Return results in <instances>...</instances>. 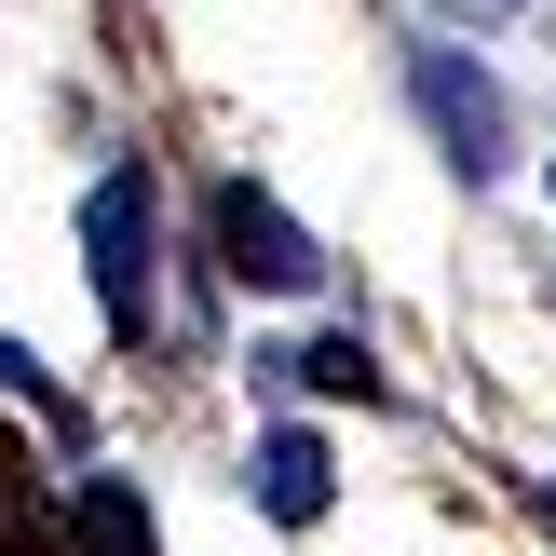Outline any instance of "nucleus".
<instances>
[{"label": "nucleus", "mask_w": 556, "mask_h": 556, "mask_svg": "<svg viewBox=\"0 0 556 556\" xmlns=\"http://www.w3.org/2000/svg\"><path fill=\"white\" fill-rule=\"evenodd\" d=\"M462 14H503V0H462Z\"/></svg>", "instance_id": "0eeeda50"}, {"label": "nucleus", "mask_w": 556, "mask_h": 556, "mask_svg": "<svg viewBox=\"0 0 556 556\" xmlns=\"http://www.w3.org/2000/svg\"><path fill=\"white\" fill-rule=\"evenodd\" d=\"M81 556H150V516H136V503H123L109 476L81 489Z\"/></svg>", "instance_id": "39448f33"}, {"label": "nucleus", "mask_w": 556, "mask_h": 556, "mask_svg": "<svg viewBox=\"0 0 556 556\" xmlns=\"http://www.w3.org/2000/svg\"><path fill=\"white\" fill-rule=\"evenodd\" d=\"M326 489H340V476H326V448H313V434H271V448H258V503L286 516V530H313V516H326Z\"/></svg>", "instance_id": "7ed1b4c3"}, {"label": "nucleus", "mask_w": 556, "mask_h": 556, "mask_svg": "<svg viewBox=\"0 0 556 556\" xmlns=\"http://www.w3.org/2000/svg\"><path fill=\"white\" fill-rule=\"evenodd\" d=\"M421 96H434V123H448V136H476V150H462V163H489V136H503V109H489V81L434 54V68H421Z\"/></svg>", "instance_id": "20e7f679"}, {"label": "nucleus", "mask_w": 556, "mask_h": 556, "mask_svg": "<svg viewBox=\"0 0 556 556\" xmlns=\"http://www.w3.org/2000/svg\"><path fill=\"white\" fill-rule=\"evenodd\" d=\"M286 367L313 380V394H367V353H353V340H313V353H286Z\"/></svg>", "instance_id": "423d86ee"}, {"label": "nucleus", "mask_w": 556, "mask_h": 556, "mask_svg": "<svg viewBox=\"0 0 556 556\" xmlns=\"http://www.w3.org/2000/svg\"><path fill=\"white\" fill-rule=\"evenodd\" d=\"M217 244H231V271H258V286H313V231H299V217H271L258 190H231V204H217Z\"/></svg>", "instance_id": "f03ea898"}, {"label": "nucleus", "mask_w": 556, "mask_h": 556, "mask_svg": "<svg viewBox=\"0 0 556 556\" xmlns=\"http://www.w3.org/2000/svg\"><path fill=\"white\" fill-rule=\"evenodd\" d=\"M81 244H96V299H109V326H136V313H150V190H136V177H96Z\"/></svg>", "instance_id": "f257e3e1"}]
</instances>
